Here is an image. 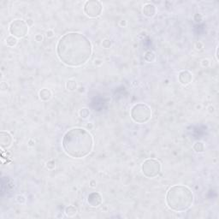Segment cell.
<instances>
[{"label":"cell","instance_id":"obj_2","mask_svg":"<svg viewBox=\"0 0 219 219\" xmlns=\"http://www.w3.org/2000/svg\"><path fill=\"white\" fill-rule=\"evenodd\" d=\"M94 140L90 132L82 128H74L66 132L62 140V146L68 156L82 159L91 153Z\"/></svg>","mask_w":219,"mask_h":219},{"label":"cell","instance_id":"obj_21","mask_svg":"<svg viewBox=\"0 0 219 219\" xmlns=\"http://www.w3.org/2000/svg\"><path fill=\"white\" fill-rule=\"evenodd\" d=\"M46 168L48 169H54L56 168V163L53 161V160H50V161H48L46 163Z\"/></svg>","mask_w":219,"mask_h":219},{"label":"cell","instance_id":"obj_29","mask_svg":"<svg viewBox=\"0 0 219 219\" xmlns=\"http://www.w3.org/2000/svg\"><path fill=\"white\" fill-rule=\"evenodd\" d=\"M26 22L28 24V27H32V26H33V21L32 19H28V20L26 21Z\"/></svg>","mask_w":219,"mask_h":219},{"label":"cell","instance_id":"obj_28","mask_svg":"<svg viewBox=\"0 0 219 219\" xmlns=\"http://www.w3.org/2000/svg\"><path fill=\"white\" fill-rule=\"evenodd\" d=\"M207 110H208V112H209L210 114H213V113L215 112V108H214V106H212V105H210V106L208 107Z\"/></svg>","mask_w":219,"mask_h":219},{"label":"cell","instance_id":"obj_11","mask_svg":"<svg viewBox=\"0 0 219 219\" xmlns=\"http://www.w3.org/2000/svg\"><path fill=\"white\" fill-rule=\"evenodd\" d=\"M142 13L145 17L147 18H152L154 15L157 13V9L156 6L151 3H148L146 5H144L143 9H142Z\"/></svg>","mask_w":219,"mask_h":219},{"label":"cell","instance_id":"obj_12","mask_svg":"<svg viewBox=\"0 0 219 219\" xmlns=\"http://www.w3.org/2000/svg\"><path fill=\"white\" fill-rule=\"evenodd\" d=\"M39 97L41 101H44V102L49 101L52 98V92L50 89L43 88L39 92Z\"/></svg>","mask_w":219,"mask_h":219},{"label":"cell","instance_id":"obj_32","mask_svg":"<svg viewBox=\"0 0 219 219\" xmlns=\"http://www.w3.org/2000/svg\"><path fill=\"white\" fill-rule=\"evenodd\" d=\"M216 57H217V60H218V57H217V48L216 50Z\"/></svg>","mask_w":219,"mask_h":219},{"label":"cell","instance_id":"obj_14","mask_svg":"<svg viewBox=\"0 0 219 219\" xmlns=\"http://www.w3.org/2000/svg\"><path fill=\"white\" fill-rule=\"evenodd\" d=\"M205 144L203 141H196L193 145V149L197 153H203L205 152Z\"/></svg>","mask_w":219,"mask_h":219},{"label":"cell","instance_id":"obj_26","mask_svg":"<svg viewBox=\"0 0 219 219\" xmlns=\"http://www.w3.org/2000/svg\"><path fill=\"white\" fill-rule=\"evenodd\" d=\"M54 36V31L51 30V29H49L48 31H46V37L47 38H52Z\"/></svg>","mask_w":219,"mask_h":219},{"label":"cell","instance_id":"obj_27","mask_svg":"<svg viewBox=\"0 0 219 219\" xmlns=\"http://www.w3.org/2000/svg\"><path fill=\"white\" fill-rule=\"evenodd\" d=\"M94 65H96V66H100V65H102V63H103V60H101V59H96V60L94 61Z\"/></svg>","mask_w":219,"mask_h":219},{"label":"cell","instance_id":"obj_13","mask_svg":"<svg viewBox=\"0 0 219 219\" xmlns=\"http://www.w3.org/2000/svg\"><path fill=\"white\" fill-rule=\"evenodd\" d=\"M65 87L69 92H75L78 88V84L75 80H68L65 83Z\"/></svg>","mask_w":219,"mask_h":219},{"label":"cell","instance_id":"obj_18","mask_svg":"<svg viewBox=\"0 0 219 219\" xmlns=\"http://www.w3.org/2000/svg\"><path fill=\"white\" fill-rule=\"evenodd\" d=\"M90 114H91V111H90V110H89L88 108H82V109H80L79 111V116L82 119L88 118L90 117Z\"/></svg>","mask_w":219,"mask_h":219},{"label":"cell","instance_id":"obj_1","mask_svg":"<svg viewBox=\"0 0 219 219\" xmlns=\"http://www.w3.org/2000/svg\"><path fill=\"white\" fill-rule=\"evenodd\" d=\"M93 54L92 43L84 34L71 32L64 34L56 44V55L69 67H80L87 63Z\"/></svg>","mask_w":219,"mask_h":219},{"label":"cell","instance_id":"obj_17","mask_svg":"<svg viewBox=\"0 0 219 219\" xmlns=\"http://www.w3.org/2000/svg\"><path fill=\"white\" fill-rule=\"evenodd\" d=\"M5 43H6V45L9 47H14L17 45L18 39H17V38L14 37V36H12V35H9V36L6 38Z\"/></svg>","mask_w":219,"mask_h":219},{"label":"cell","instance_id":"obj_31","mask_svg":"<svg viewBox=\"0 0 219 219\" xmlns=\"http://www.w3.org/2000/svg\"><path fill=\"white\" fill-rule=\"evenodd\" d=\"M96 184H97V182H96L95 180H92V181L90 182V186H91V187H95Z\"/></svg>","mask_w":219,"mask_h":219},{"label":"cell","instance_id":"obj_9","mask_svg":"<svg viewBox=\"0 0 219 219\" xmlns=\"http://www.w3.org/2000/svg\"><path fill=\"white\" fill-rule=\"evenodd\" d=\"M87 203L92 207H98L103 203L102 195L98 192H93L87 196Z\"/></svg>","mask_w":219,"mask_h":219},{"label":"cell","instance_id":"obj_3","mask_svg":"<svg viewBox=\"0 0 219 219\" xmlns=\"http://www.w3.org/2000/svg\"><path fill=\"white\" fill-rule=\"evenodd\" d=\"M194 201L192 190L185 185H174L166 193V204L170 210L182 212L191 207Z\"/></svg>","mask_w":219,"mask_h":219},{"label":"cell","instance_id":"obj_5","mask_svg":"<svg viewBox=\"0 0 219 219\" xmlns=\"http://www.w3.org/2000/svg\"><path fill=\"white\" fill-rule=\"evenodd\" d=\"M162 170V164L158 159H147L141 165V171L147 178H155L159 176Z\"/></svg>","mask_w":219,"mask_h":219},{"label":"cell","instance_id":"obj_16","mask_svg":"<svg viewBox=\"0 0 219 219\" xmlns=\"http://www.w3.org/2000/svg\"><path fill=\"white\" fill-rule=\"evenodd\" d=\"M144 59L147 63H153L156 60V55L152 51H147L145 53Z\"/></svg>","mask_w":219,"mask_h":219},{"label":"cell","instance_id":"obj_6","mask_svg":"<svg viewBox=\"0 0 219 219\" xmlns=\"http://www.w3.org/2000/svg\"><path fill=\"white\" fill-rule=\"evenodd\" d=\"M28 27L27 22L22 19H15L9 24V31L10 35L22 39L24 38L28 33Z\"/></svg>","mask_w":219,"mask_h":219},{"label":"cell","instance_id":"obj_22","mask_svg":"<svg viewBox=\"0 0 219 219\" xmlns=\"http://www.w3.org/2000/svg\"><path fill=\"white\" fill-rule=\"evenodd\" d=\"M194 48H195L196 51H201V50H203V48H204V45H203V43L200 42V41H197V42L194 43Z\"/></svg>","mask_w":219,"mask_h":219},{"label":"cell","instance_id":"obj_19","mask_svg":"<svg viewBox=\"0 0 219 219\" xmlns=\"http://www.w3.org/2000/svg\"><path fill=\"white\" fill-rule=\"evenodd\" d=\"M101 46L104 49H110L112 46L111 40L110 39H103Z\"/></svg>","mask_w":219,"mask_h":219},{"label":"cell","instance_id":"obj_15","mask_svg":"<svg viewBox=\"0 0 219 219\" xmlns=\"http://www.w3.org/2000/svg\"><path fill=\"white\" fill-rule=\"evenodd\" d=\"M77 212H78V210H77V208L74 206V205H69V206H67L65 208V210H64V213L67 217H75V215L77 214Z\"/></svg>","mask_w":219,"mask_h":219},{"label":"cell","instance_id":"obj_24","mask_svg":"<svg viewBox=\"0 0 219 219\" xmlns=\"http://www.w3.org/2000/svg\"><path fill=\"white\" fill-rule=\"evenodd\" d=\"M209 65H210V61H209V59H203V60L201 61V66H202V67L207 68Z\"/></svg>","mask_w":219,"mask_h":219},{"label":"cell","instance_id":"obj_30","mask_svg":"<svg viewBox=\"0 0 219 219\" xmlns=\"http://www.w3.org/2000/svg\"><path fill=\"white\" fill-rule=\"evenodd\" d=\"M120 26L121 27H122V28H125L127 26V21H125V20H122V21H121L120 22Z\"/></svg>","mask_w":219,"mask_h":219},{"label":"cell","instance_id":"obj_20","mask_svg":"<svg viewBox=\"0 0 219 219\" xmlns=\"http://www.w3.org/2000/svg\"><path fill=\"white\" fill-rule=\"evenodd\" d=\"M15 200H16V202L18 204H21V205H24L27 201V199L26 197L22 194H18V195L15 197Z\"/></svg>","mask_w":219,"mask_h":219},{"label":"cell","instance_id":"obj_7","mask_svg":"<svg viewBox=\"0 0 219 219\" xmlns=\"http://www.w3.org/2000/svg\"><path fill=\"white\" fill-rule=\"evenodd\" d=\"M84 13L86 15L91 18H96L99 16L103 11V5L100 1L98 0H89L85 3Z\"/></svg>","mask_w":219,"mask_h":219},{"label":"cell","instance_id":"obj_23","mask_svg":"<svg viewBox=\"0 0 219 219\" xmlns=\"http://www.w3.org/2000/svg\"><path fill=\"white\" fill-rule=\"evenodd\" d=\"M8 88H9V86H8L7 82H5V81L1 82V84H0V89H1V91L5 92V91H7Z\"/></svg>","mask_w":219,"mask_h":219},{"label":"cell","instance_id":"obj_8","mask_svg":"<svg viewBox=\"0 0 219 219\" xmlns=\"http://www.w3.org/2000/svg\"><path fill=\"white\" fill-rule=\"evenodd\" d=\"M13 143V137L9 132L2 131L0 133V145L2 149H7Z\"/></svg>","mask_w":219,"mask_h":219},{"label":"cell","instance_id":"obj_10","mask_svg":"<svg viewBox=\"0 0 219 219\" xmlns=\"http://www.w3.org/2000/svg\"><path fill=\"white\" fill-rule=\"evenodd\" d=\"M178 80L179 82L183 86L190 84L193 80V75L188 70H182L178 74Z\"/></svg>","mask_w":219,"mask_h":219},{"label":"cell","instance_id":"obj_25","mask_svg":"<svg viewBox=\"0 0 219 219\" xmlns=\"http://www.w3.org/2000/svg\"><path fill=\"white\" fill-rule=\"evenodd\" d=\"M34 39H35L36 42H42L43 41L42 34H39V33L36 34V35L34 36Z\"/></svg>","mask_w":219,"mask_h":219},{"label":"cell","instance_id":"obj_4","mask_svg":"<svg viewBox=\"0 0 219 219\" xmlns=\"http://www.w3.org/2000/svg\"><path fill=\"white\" fill-rule=\"evenodd\" d=\"M130 117L132 120L139 124H144L152 118V109L145 103L135 104L131 108Z\"/></svg>","mask_w":219,"mask_h":219}]
</instances>
